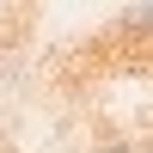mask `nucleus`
Instances as JSON below:
<instances>
[{"label": "nucleus", "mask_w": 153, "mask_h": 153, "mask_svg": "<svg viewBox=\"0 0 153 153\" xmlns=\"http://www.w3.org/2000/svg\"><path fill=\"white\" fill-rule=\"evenodd\" d=\"M92 153H129V147H92Z\"/></svg>", "instance_id": "1"}]
</instances>
